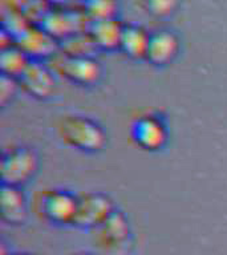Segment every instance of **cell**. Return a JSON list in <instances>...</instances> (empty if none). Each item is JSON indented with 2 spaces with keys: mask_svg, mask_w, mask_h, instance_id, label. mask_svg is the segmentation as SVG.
Masks as SVG:
<instances>
[{
  "mask_svg": "<svg viewBox=\"0 0 227 255\" xmlns=\"http://www.w3.org/2000/svg\"><path fill=\"white\" fill-rule=\"evenodd\" d=\"M59 137L68 146L80 151L95 153L107 142V134L99 124L84 116H65L57 125Z\"/></svg>",
  "mask_w": 227,
  "mask_h": 255,
  "instance_id": "cell-1",
  "label": "cell"
},
{
  "mask_svg": "<svg viewBox=\"0 0 227 255\" xmlns=\"http://www.w3.org/2000/svg\"><path fill=\"white\" fill-rule=\"evenodd\" d=\"M39 167V158L31 147L16 146L4 151L1 158V183L20 187L33 178Z\"/></svg>",
  "mask_w": 227,
  "mask_h": 255,
  "instance_id": "cell-2",
  "label": "cell"
},
{
  "mask_svg": "<svg viewBox=\"0 0 227 255\" xmlns=\"http://www.w3.org/2000/svg\"><path fill=\"white\" fill-rule=\"evenodd\" d=\"M79 198L67 190H44L36 198V211L55 225H73Z\"/></svg>",
  "mask_w": 227,
  "mask_h": 255,
  "instance_id": "cell-3",
  "label": "cell"
},
{
  "mask_svg": "<svg viewBox=\"0 0 227 255\" xmlns=\"http://www.w3.org/2000/svg\"><path fill=\"white\" fill-rule=\"evenodd\" d=\"M51 69L80 87L95 85L99 83L103 73L99 61H96L93 57H75L63 53L53 56Z\"/></svg>",
  "mask_w": 227,
  "mask_h": 255,
  "instance_id": "cell-4",
  "label": "cell"
},
{
  "mask_svg": "<svg viewBox=\"0 0 227 255\" xmlns=\"http://www.w3.org/2000/svg\"><path fill=\"white\" fill-rule=\"evenodd\" d=\"M92 20L85 12L68 9H49L39 25L57 41L79 32H87Z\"/></svg>",
  "mask_w": 227,
  "mask_h": 255,
  "instance_id": "cell-5",
  "label": "cell"
},
{
  "mask_svg": "<svg viewBox=\"0 0 227 255\" xmlns=\"http://www.w3.org/2000/svg\"><path fill=\"white\" fill-rule=\"evenodd\" d=\"M114 211L111 198L101 193H88L79 197L75 223L79 227L97 229Z\"/></svg>",
  "mask_w": 227,
  "mask_h": 255,
  "instance_id": "cell-6",
  "label": "cell"
},
{
  "mask_svg": "<svg viewBox=\"0 0 227 255\" xmlns=\"http://www.w3.org/2000/svg\"><path fill=\"white\" fill-rule=\"evenodd\" d=\"M133 142L142 150H161L167 142V129L161 119L153 115L139 116L130 129Z\"/></svg>",
  "mask_w": 227,
  "mask_h": 255,
  "instance_id": "cell-7",
  "label": "cell"
},
{
  "mask_svg": "<svg viewBox=\"0 0 227 255\" xmlns=\"http://www.w3.org/2000/svg\"><path fill=\"white\" fill-rule=\"evenodd\" d=\"M99 247L109 255L121 254L129 243V225L121 211L114 210L111 217L97 229Z\"/></svg>",
  "mask_w": 227,
  "mask_h": 255,
  "instance_id": "cell-8",
  "label": "cell"
},
{
  "mask_svg": "<svg viewBox=\"0 0 227 255\" xmlns=\"http://www.w3.org/2000/svg\"><path fill=\"white\" fill-rule=\"evenodd\" d=\"M17 81L19 87L33 99L47 100L55 93L56 83L52 69L37 60H32Z\"/></svg>",
  "mask_w": 227,
  "mask_h": 255,
  "instance_id": "cell-9",
  "label": "cell"
},
{
  "mask_svg": "<svg viewBox=\"0 0 227 255\" xmlns=\"http://www.w3.org/2000/svg\"><path fill=\"white\" fill-rule=\"evenodd\" d=\"M16 45L21 48L32 60L53 57L59 52V41L40 25H29L16 37Z\"/></svg>",
  "mask_w": 227,
  "mask_h": 255,
  "instance_id": "cell-10",
  "label": "cell"
},
{
  "mask_svg": "<svg viewBox=\"0 0 227 255\" xmlns=\"http://www.w3.org/2000/svg\"><path fill=\"white\" fill-rule=\"evenodd\" d=\"M178 51V37L170 31H158L150 35L146 60L155 67H163L177 57Z\"/></svg>",
  "mask_w": 227,
  "mask_h": 255,
  "instance_id": "cell-11",
  "label": "cell"
},
{
  "mask_svg": "<svg viewBox=\"0 0 227 255\" xmlns=\"http://www.w3.org/2000/svg\"><path fill=\"white\" fill-rule=\"evenodd\" d=\"M1 219L8 225H20L27 218V199L20 187L1 185L0 194Z\"/></svg>",
  "mask_w": 227,
  "mask_h": 255,
  "instance_id": "cell-12",
  "label": "cell"
},
{
  "mask_svg": "<svg viewBox=\"0 0 227 255\" xmlns=\"http://www.w3.org/2000/svg\"><path fill=\"white\" fill-rule=\"evenodd\" d=\"M123 25L114 17L91 21L88 32L91 33L92 39L95 40L99 49L113 51L119 48L121 36H122Z\"/></svg>",
  "mask_w": 227,
  "mask_h": 255,
  "instance_id": "cell-13",
  "label": "cell"
},
{
  "mask_svg": "<svg viewBox=\"0 0 227 255\" xmlns=\"http://www.w3.org/2000/svg\"><path fill=\"white\" fill-rule=\"evenodd\" d=\"M149 39L150 35H147L141 27L123 25L119 49H122L123 53L130 59H146Z\"/></svg>",
  "mask_w": 227,
  "mask_h": 255,
  "instance_id": "cell-14",
  "label": "cell"
},
{
  "mask_svg": "<svg viewBox=\"0 0 227 255\" xmlns=\"http://www.w3.org/2000/svg\"><path fill=\"white\" fill-rule=\"evenodd\" d=\"M99 49L89 32H79L59 41V52L65 56L75 57H93Z\"/></svg>",
  "mask_w": 227,
  "mask_h": 255,
  "instance_id": "cell-15",
  "label": "cell"
},
{
  "mask_svg": "<svg viewBox=\"0 0 227 255\" xmlns=\"http://www.w3.org/2000/svg\"><path fill=\"white\" fill-rule=\"evenodd\" d=\"M32 59L17 45L4 48L0 53V71L1 75L19 79L31 64Z\"/></svg>",
  "mask_w": 227,
  "mask_h": 255,
  "instance_id": "cell-16",
  "label": "cell"
},
{
  "mask_svg": "<svg viewBox=\"0 0 227 255\" xmlns=\"http://www.w3.org/2000/svg\"><path fill=\"white\" fill-rule=\"evenodd\" d=\"M117 4L114 0H85L84 12L93 20H103L114 17Z\"/></svg>",
  "mask_w": 227,
  "mask_h": 255,
  "instance_id": "cell-17",
  "label": "cell"
},
{
  "mask_svg": "<svg viewBox=\"0 0 227 255\" xmlns=\"http://www.w3.org/2000/svg\"><path fill=\"white\" fill-rule=\"evenodd\" d=\"M143 1L146 11L157 17L170 16L181 3V0H143Z\"/></svg>",
  "mask_w": 227,
  "mask_h": 255,
  "instance_id": "cell-18",
  "label": "cell"
},
{
  "mask_svg": "<svg viewBox=\"0 0 227 255\" xmlns=\"http://www.w3.org/2000/svg\"><path fill=\"white\" fill-rule=\"evenodd\" d=\"M17 88H19L17 79L5 75L0 76V104L5 105L15 96Z\"/></svg>",
  "mask_w": 227,
  "mask_h": 255,
  "instance_id": "cell-19",
  "label": "cell"
},
{
  "mask_svg": "<svg viewBox=\"0 0 227 255\" xmlns=\"http://www.w3.org/2000/svg\"><path fill=\"white\" fill-rule=\"evenodd\" d=\"M48 4H55V5H61V4L67 3L68 0H45Z\"/></svg>",
  "mask_w": 227,
  "mask_h": 255,
  "instance_id": "cell-20",
  "label": "cell"
},
{
  "mask_svg": "<svg viewBox=\"0 0 227 255\" xmlns=\"http://www.w3.org/2000/svg\"><path fill=\"white\" fill-rule=\"evenodd\" d=\"M72 255H96V254H89V253H83V254H72Z\"/></svg>",
  "mask_w": 227,
  "mask_h": 255,
  "instance_id": "cell-21",
  "label": "cell"
},
{
  "mask_svg": "<svg viewBox=\"0 0 227 255\" xmlns=\"http://www.w3.org/2000/svg\"><path fill=\"white\" fill-rule=\"evenodd\" d=\"M9 255H29V254H9Z\"/></svg>",
  "mask_w": 227,
  "mask_h": 255,
  "instance_id": "cell-22",
  "label": "cell"
}]
</instances>
